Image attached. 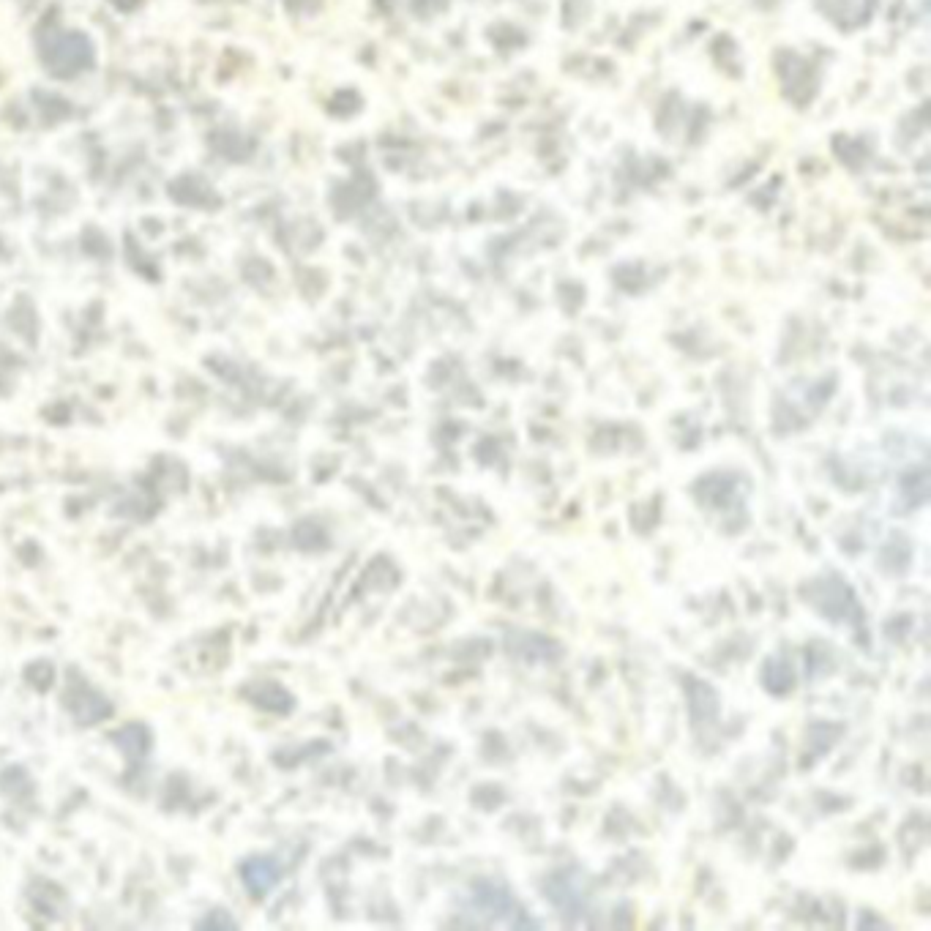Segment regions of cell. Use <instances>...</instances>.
I'll list each match as a JSON object with an SVG mask.
<instances>
[{"label": "cell", "instance_id": "1", "mask_svg": "<svg viewBox=\"0 0 931 931\" xmlns=\"http://www.w3.org/2000/svg\"><path fill=\"white\" fill-rule=\"evenodd\" d=\"M44 61H50L55 74H71L91 63V47L82 36H61L44 50Z\"/></svg>", "mask_w": 931, "mask_h": 931}]
</instances>
